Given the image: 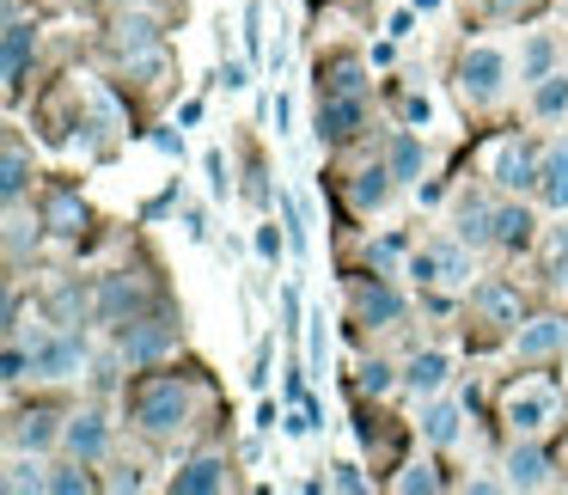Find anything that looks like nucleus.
Wrapping results in <instances>:
<instances>
[{
    "label": "nucleus",
    "instance_id": "49530a36",
    "mask_svg": "<svg viewBox=\"0 0 568 495\" xmlns=\"http://www.w3.org/2000/svg\"><path fill=\"white\" fill-rule=\"evenodd\" d=\"M373 263H379V270H392V263H397V239H385V245H373Z\"/></svg>",
    "mask_w": 568,
    "mask_h": 495
},
{
    "label": "nucleus",
    "instance_id": "09e8293b",
    "mask_svg": "<svg viewBox=\"0 0 568 495\" xmlns=\"http://www.w3.org/2000/svg\"><path fill=\"white\" fill-rule=\"evenodd\" d=\"M495 13H514V7H526V0H489Z\"/></svg>",
    "mask_w": 568,
    "mask_h": 495
},
{
    "label": "nucleus",
    "instance_id": "c85d7f7f",
    "mask_svg": "<svg viewBox=\"0 0 568 495\" xmlns=\"http://www.w3.org/2000/svg\"><path fill=\"white\" fill-rule=\"evenodd\" d=\"M50 226H55V233H80V226H87V202H80L74 190L50 196Z\"/></svg>",
    "mask_w": 568,
    "mask_h": 495
},
{
    "label": "nucleus",
    "instance_id": "393cba45",
    "mask_svg": "<svg viewBox=\"0 0 568 495\" xmlns=\"http://www.w3.org/2000/svg\"><path fill=\"white\" fill-rule=\"evenodd\" d=\"M50 306H55V319H62V324H80V319H87L92 306H99V294H87V287L62 282V287H55V294H50Z\"/></svg>",
    "mask_w": 568,
    "mask_h": 495
},
{
    "label": "nucleus",
    "instance_id": "f03ea898",
    "mask_svg": "<svg viewBox=\"0 0 568 495\" xmlns=\"http://www.w3.org/2000/svg\"><path fill=\"white\" fill-rule=\"evenodd\" d=\"M501 416H507V428H514V441H538V434L562 416V392H556V380H519L514 392L501 397Z\"/></svg>",
    "mask_w": 568,
    "mask_h": 495
},
{
    "label": "nucleus",
    "instance_id": "b1692460",
    "mask_svg": "<svg viewBox=\"0 0 568 495\" xmlns=\"http://www.w3.org/2000/svg\"><path fill=\"white\" fill-rule=\"evenodd\" d=\"M531 111L538 117H568V74H544L531 87Z\"/></svg>",
    "mask_w": 568,
    "mask_h": 495
},
{
    "label": "nucleus",
    "instance_id": "37998d69",
    "mask_svg": "<svg viewBox=\"0 0 568 495\" xmlns=\"http://www.w3.org/2000/svg\"><path fill=\"white\" fill-rule=\"evenodd\" d=\"M221 80H226V92H245V87H251V74H245L239 62H226V68H221Z\"/></svg>",
    "mask_w": 568,
    "mask_h": 495
},
{
    "label": "nucleus",
    "instance_id": "7c9ffc66",
    "mask_svg": "<svg viewBox=\"0 0 568 495\" xmlns=\"http://www.w3.org/2000/svg\"><path fill=\"white\" fill-rule=\"evenodd\" d=\"M385 165H392V178H416L422 172V141L416 135H397L392 141V160H385Z\"/></svg>",
    "mask_w": 568,
    "mask_h": 495
},
{
    "label": "nucleus",
    "instance_id": "8fccbe9b",
    "mask_svg": "<svg viewBox=\"0 0 568 495\" xmlns=\"http://www.w3.org/2000/svg\"><path fill=\"white\" fill-rule=\"evenodd\" d=\"M123 7H153V0H123Z\"/></svg>",
    "mask_w": 568,
    "mask_h": 495
},
{
    "label": "nucleus",
    "instance_id": "473e14b6",
    "mask_svg": "<svg viewBox=\"0 0 568 495\" xmlns=\"http://www.w3.org/2000/svg\"><path fill=\"white\" fill-rule=\"evenodd\" d=\"M550 287H556V294H568V226H556V233H550Z\"/></svg>",
    "mask_w": 568,
    "mask_h": 495
},
{
    "label": "nucleus",
    "instance_id": "5701e85b",
    "mask_svg": "<svg viewBox=\"0 0 568 495\" xmlns=\"http://www.w3.org/2000/svg\"><path fill=\"white\" fill-rule=\"evenodd\" d=\"M0 489H7V495H26V489H50V477H43V458L38 453H13V458H7V477H0Z\"/></svg>",
    "mask_w": 568,
    "mask_h": 495
},
{
    "label": "nucleus",
    "instance_id": "a18cd8bd",
    "mask_svg": "<svg viewBox=\"0 0 568 495\" xmlns=\"http://www.w3.org/2000/svg\"><path fill=\"white\" fill-rule=\"evenodd\" d=\"M336 489H367V477L355 465H336Z\"/></svg>",
    "mask_w": 568,
    "mask_h": 495
},
{
    "label": "nucleus",
    "instance_id": "4be33fe9",
    "mask_svg": "<svg viewBox=\"0 0 568 495\" xmlns=\"http://www.w3.org/2000/svg\"><path fill=\"white\" fill-rule=\"evenodd\" d=\"M178 489L184 495H209V489H226V458H190L178 471Z\"/></svg>",
    "mask_w": 568,
    "mask_h": 495
},
{
    "label": "nucleus",
    "instance_id": "58836bf2",
    "mask_svg": "<svg viewBox=\"0 0 568 495\" xmlns=\"http://www.w3.org/2000/svg\"><path fill=\"white\" fill-rule=\"evenodd\" d=\"M287 239H294V251H306V214H300V202H287Z\"/></svg>",
    "mask_w": 568,
    "mask_h": 495
},
{
    "label": "nucleus",
    "instance_id": "a878e982",
    "mask_svg": "<svg viewBox=\"0 0 568 495\" xmlns=\"http://www.w3.org/2000/svg\"><path fill=\"white\" fill-rule=\"evenodd\" d=\"M38 239V214H26L19 202H7V257H26V245Z\"/></svg>",
    "mask_w": 568,
    "mask_h": 495
},
{
    "label": "nucleus",
    "instance_id": "f257e3e1",
    "mask_svg": "<svg viewBox=\"0 0 568 495\" xmlns=\"http://www.w3.org/2000/svg\"><path fill=\"white\" fill-rule=\"evenodd\" d=\"M190 410H196V392H190L184 380H148L141 385V397H135V422L153 434V441H172V434H184L190 428Z\"/></svg>",
    "mask_w": 568,
    "mask_h": 495
},
{
    "label": "nucleus",
    "instance_id": "f704fd0d",
    "mask_svg": "<svg viewBox=\"0 0 568 495\" xmlns=\"http://www.w3.org/2000/svg\"><path fill=\"white\" fill-rule=\"evenodd\" d=\"M434 483H440V477H434V465H404L397 489H404V495H416V489H434Z\"/></svg>",
    "mask_w": 568,
    "mask_h": 495
},
{
    "label": "nucleus",
    "instance_id": "6ab92c4d",
    "mask_svg": "<svg viewBox=\"0 0 568 495\" xmlns=\"http://www.w3.org/2000/svg\"><path fill=\"white\" fill-rule=\"evenodd\" d=\"M26 55H31V31L19 19V7H7V92H19V80H26Z\"/></svg>",
    "mask_w": 568,
    "mask_h": 495
},
{
    "label": "nucleus",
    "instance_id": "423d86ee",
    "mask_svg": "<svg viewBox=\"0 0 568 495\" xmlns=\"http://www.w3.org/2000/svg\"><path fill=\"white\" fill-rule=\"evenodd\" d=\"M172 348H178L172 319H129L123 336H116V355H123L129 367H153V361H165Z\"/></svg>",
    "mask_w": 568,
    "mask_h": 495
},
{
    "label": "nucleus",
    "instance_id": "a211bd4d",
    "mask_svg": "<svg viewBox=\"0 0 568 495\" xmlns=\"http://www.w3.org/2000/svg\"><path fill=\"white\" fill-rule=\"evenodd\" d=\"M446 373H453V361H446L440 348H428V355H416V361H409L404 385H409V392H416V397H434V392H440V385H446Z\"/></svg>",
    "mask_w": 568,
    "mask_h": 495
},
{
    "label": "nucleus",
    "instance_id": "cd10ccee",
    "mask_svg": "<svg viewBox=\"0 0 568 495\" xmlns=\"http://www.w3.org/2000/svg\"><path fill=\"white\" fill-rule=\"evenodd\" d=\"M422 434H428L434 446H453V441H458V404H428V416H422Z\"/></svg>",
    "mask_w": 568,
    "mask_h": 495
},
{
    "label": "nucleus",
    "instance_id": "0eeeda50",
    "mask_svg": "<svg viewBox=\"0 0 568 495\" xmlns=\"http://www.w3.org/2000/svg\"><path fill=\"white\" fill-rule=\"evenodd\" d=\"M409 275L422 287H465L470 282V257H465V239L458 245H428L409 257Z\"/></svg>",
    "mask_w": 568,
    "mask_h": 495
},
{
    "label": "nucleus",
    "instance_id": "2f4dec72",
    "mask_svg": "<svg viewBox=\"0 0 568 495\" xmlns=\"http://www.w3.org/2000/svg\"><path fill=\"white\" fill-rule=\"evenodd\" d=\"M26 148H7V160H0V190H7V202H19V190H26Z\"/></svg>",
    "mask_w": 568,
    "mask_h": 495
},
{
    "label": "nucleus",
    "instance_id": "4c0bfd02",
    "mask_svg": "<svg viewBox=\"0 0 568 495\" xmlns=\"http://www.w3.org/2000/svg\"><path fill=\"white\" fill-rule=\"evenodd\" d=\"M257 31H263V7L251 0V7H245V50H251V55H263V38H257Z\"/></svg>",
    "mask_w": 568,
    "mask_h": 495
},
{
    "label": "nucleus",
    "instance_id": "7ed1b4c3",
    "mask_svg": "<svg viewBox=\"0 0 568 495\" xmlns=\"http://www.w3.org/2000/svg\"><path fill=\"white\" fill-rule=\"evenodd\" d=\"M458 92H465L470 104H495L507 92V55L495 50V43H470V50L458 55Z\"/></svg>",
    "mask_w": 568,
    "mask_h": 495
},
{
    "label": "nucleus",
    "instance_id": "aec40b11",
    "mask_svg": "<svg viewBox=\"0 0 568 495\" xmlns=\"http://www.w3.org/2000/svg\"><path fill=\"white\" fill-rule=\"evenodd\" d=\"M62 428L68 422H55L50 410H26V416H13V446H31V453H38V446H50Z\"/></svg>",
    "mask_w": 568,
    "mask_h": 495
},
{
    "label": "nucleus",
    "instance_id": "412c9836",
    "mask_svg": "<svg viewBox=\"0 0 568 495\" xmlns=\"http://www.w3.org/2000/svg\"><path fill=\"white\" fill-rule=\"evenodd\" d=\"M385 196H392V165H367V172H355V184H348V202H355L361 214L379 209Z\"/></svg>",
    "mask_w": 568,
    "mask_h": 495
},
{
    "label": "nucleus",
    "instance_id": "e433bc0d",
    "mask_svg": "<svg viewBox=\"0 0 568 495\" xmlns=\"http://www.w3.org/2000/svg\"><path fill=\"white\" fill-rule=\"evenodd\" d=\"M331 87L336 92H361V87H367V80H361V62H336L331 68Z\"/></svg>",
    "mask_w": 568,
    "mask_h": 495
},
{
    "label": "nucleus",
    "instance_id": "ddd939ff",
    "mask_svg": "<svg viewBox=\"0 0 568 495\" xmlns=\"http://www.w3.org/2000/svg\"><path fill=\"white\" fill-rule=\"evenodd\" d=\"M507 483H514V489H544V483H550V453H544L538 441H519L514 453H507Z\"/></svg>",
    "mask_w": 568,
    "mask_h": 495
},
{
    "label": "nucleus",
    "instance_id": "ea45409f",
    "mask_svg": "<svg viewBox=\"0 0 568 495\" xmlns=\"http://www.w3.org/2000/svg\"><path fill=\"white\" fill-rule=\"evenodd\" d=\"M257 257H263V263L282 257V233H275V226H263V233H257Z\"/></svg>",
    "mask_w": 568,
    "mask_h": 495
},
{
    "label": "nucleus",
    "instance_id": "39448f33",
    "mask_svg": "<svg viewBox=\"0 0 568 495\" xmlns=\"http://www.w3.org/2000/svg\"><path fill=\"white\" fill-rule=\"evenodd\" d=\"M116 55H123V62H129V74H160V68H165V55H160V26H153V19L148 13H123V19H116Z\"/></svg>",
    "mask_w": 568,
    "mask_h": 495
},
{
    "label": "nucleus",
    "instance_id": "4468645a",
    "mask_svg": "<svg viewBox=\"0 0 568 495\" xmlns=\"http://www.w3.org/2000/svg\"><path fill=\"white\" fill-rule=\"evenodd\" d=\"M538 190H544V202H550V209L568 214V135L544 148V160H538Z\"/></svg>",
    "mask_w": 568,
    "mask_h": 495
},
{
    "label": "nucleus",
    "instance_id": "20e7f679",
    "mask_svg": "<svg viewBox=\"0 0 568 495\" xmlns=\"http://www.w3.org/2000/svg\"><path fill=\"white\" fill-rule=\"evenodd\" d=\"M80 367H87V336L80 331H50L31 343V380H80Z\"/></svg>",
    "mask_w": 568,
    "mask_h": 495
},
{
    "label": "nucleus",
    "instance_id": "72a5a7b5",
    "mask_svg": "<svg viewBox=\"0 0 568 495\" xmlns=\"http://www.w3.org/2000/svg\"><path fill=\"white\" fill-rule=\"evenodd\" d=\"M80 465H87V458H74L68 471H55V477H50V489H55V495H80V489H92V483H87V471H80Z\"/></svg>",
    "mask_w": 568,
    "mask_h": 495
},
{
    "label": "nucleus",
    "instance_id": "a19ab883",
    "mask_svg": "<svg viewBox=\"0 0 568 495\" xmlns=\"http://www.w3.org/2000/svg\"><path fill=\"white\" fill-rule=\"evenodd\" d=\"M324 355H331V343H324V312L312 319V367H324Z\"/></svg>",
    "mask_w": 568,
    "mask_h": 495
},
{
    "label": "nucleus",
    "instance_id": "2eb2a0df",
    "mask_svg": "<svg viewBox=\"0 0 568 495\" xmlns=\"http://www.w3.org/2000/svg\"><path fill=\"white\" fill-rule=\"evenodd\" d=\"M470 306H477L489 324H519V294L507 282H483L477 294H470Z\"/></svg>",
    "mask_w": 568,
    "mask_h": 495
},
{
    "label": "nucleus",
    "instance_id": "9b49d317",
    "mask_svg": "<svg viewBox=\"0 0 568 495\" xmlns=\"http://www.w3.org/2000/svg\"><path fill=\"white\" fill-rule=\"evenodd\" d=\"M361 117H367L361 92H336V99L318 104V135H324V141H348V135L361 129Z\"/></svg>",
    "mask_w": 568,
    "mask_h": 495
},
{
    "label": "nucleus",
    "instance_id": "c756f323",
    "mask_svg": "<svg viewBox=\"0 0 568 495\" xmlns=\"http://www.w3.org/2000/svg\"><path fill=\"white\" fill-rule=\"evenodd\" d=\"M550 62H556V43L550 38H531L526 55H519V80H531V87H538V80L550 74Z\"/></svg>",
    "mask_w": 568,
    "mask_h": 495
},
{
    "label": "nucleus",
    "instance_id": "1a4fd4ad",
    "mask_svg": "<svg viewBox=\"0 0 568 495\" xmlns=\"http://www.w3.org/2000/svg\"><path fill=\"white\" fill-rule=\"evenodd\" d=\"M141 300H148V282H135V275H104L99 282V319L104 324H129L141 312Z\"/></svg>",
    "mask_w": 568,
    "mask_h": 495
},
{
    "label": "nucleus",
    "instance_id": "de8ad7c7",
    "mask_svg": "<svg viewBox=\"0 0 568 495\" xmlns=\"http://www.w3.org/2000/svg\"><path fill=\"white\" fill-rule=\"evenodd\" d=\"M153 141H160L165 153H178V160H184V135H172V129H160V135H153Z\"/></svg>",
    "mask_w": 568,
    "mask_h": 495
},
{
    "label": "nucleus",
    "instance_id": "dca6fc26",
    "mask_svg": "<svg viewBox=\"0 0 568 495\" xmlns=\"http://www.w3.org/2000/svg\"><path fill=\"white\" fill-rule=\"evenodd\" d=\"M361 319H367L373 331H392V324L404 319V294H397V287H385V282H373L367 294H361Z\"/></svg>",
    "mask_w": 568,
    "mask_h": 495
},
{
    "label": "nucleus",
    "instance_id": "6e6552de",
    "mask_svg": "<svg viewBox=\"0 0 568 495\" xmlns=\"http://www.w3.org/2000/svg\"><path fill=\"white\" fill-rule=\"evenodd\" d=\"M538 160L544 153H531L526 141H495V160H489V178L501 190H514V196H526V190H538Z\"/></svg>",
    "mask_w": 568,
    "mask_h": 495
},
{
    "label": "nucleus",
    "instance_id": "79ce46f5",
    "mask_svg": "<svg viewBox=\"0 0 568 495\" xmlns=\"http://www.w3.org/2000/svg\"><path fill=\"white\" fill-rule=\"evenodd\" d=\"M404 117H409V123H428V117H434V104H428V99H422V92H409V104H404Z\"/></svg>",
    "mask_w": 568,
    "mask_h": 495
},
{
    "label": "nucleus",
    "instance_id": "bb28decb",
    "mask_svg": "<svg viewBox=\"0 0 568 495\" xmlns=\"http://www.w3.org/2000/svg\"><path fill=\"white\" fill-rule=\"evenodd\" d=\"M526 239H531V214L519 209V202L495 209V245H526Z\"/></svg>",
    "mask_w": 568,
    "mask_h": 495
},
{
    "label": "nucleus",
    "instance_id": "9d476101",
    "mask_svg": "<svg viewBox=\"0 0 568 495\" xmlns=\"http://www.w3.org/2000/svg\"><path fill=\"white\" fill-rule=\"evenodd\" d=\"M62 446H68L74 458H87V465H92V458L111 453V422H104L99 410H87V416H74V422L62 428Z\"/></svg>",
    "mask_w": 568,
    "mask_h": 495
},
{
    "label": "nucleus",
    "instance_id": "c03bdc74",
    "mask_svg": "<svg viewBox=\"0 0 568 495\" xmlns=\"http://www.w3.org/2000/svg\"><path fill=\"white\" fill-rule=\"evenodd\" d=\"M209 190H214V196H226V165H221V153H209Z\"/></svg>",
    "mask_w": 568,
    "mask_h": 495
},
{
    "label": "nucleus",
    "instance_id": "f8f14e48",
    "mask_svg": "<svg viewBox=\"0 0 568 495\" xmlns=\"http://www.w3.org/2000/svg\"><path fill=\"white\" fill-rule=\"evenodd\" d=\"M562 343H568V324L562 319H531L526 331L514 336V355L519 361H550Z\"/></svg>",
    "mask_w": 568,
    "mask_h": 495
},
{
    "label": "nucleus",
    "instance_id": "c9c22d12",
    "mask_svg": "<svg viewBox=\"0 0 568 495\" xmlns=\"http://www.w3.org/2000/svg\"><path fill=\"white\" fill-rule=\"evenodd\" d=\"M361 392H392V367H385V361H367V367H361Z\"/></svg>",
    "mask_w": 568,
    "mask_h": 495
},
{
    "label": "nucleus",
    "instance_id": "f3484780",
    "mask_svg": "<svg viewBox=\"0 0 568 495\" xmlns=\"http://www.w3.org/2000/svg\"><path fill=\"white\" fill-rule=\"evenodd\" d=\"M458 239H465V245H495V209L483 196L458 202Z\"/></svg>",
    "mask_w": 568,
    "mask_h": 495
}]
</instances>
